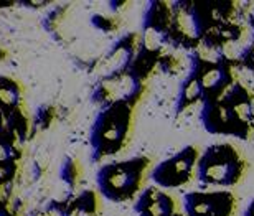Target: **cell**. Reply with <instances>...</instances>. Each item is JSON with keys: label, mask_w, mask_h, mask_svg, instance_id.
Masks as SVG:
<instances>
[{"label": "cell", "mask_w": 254, "mask_h": 216, "mask_svg": "<svg viewBox=\"0 0 254 216\" xmlns=\"http://www.w3.org/2000/svg\"><path fill=\"white\" fill-rule=\"evenodd\" d=\"M172 22L169 30V47L193 53L201 48L203 40L213 28L223 23L238 22L240 3L236 2H172Z\"/></svg>", "instance_id": "1"}, {"label": "cell", "mask_w": 254, "mask_h": 216, "mask_svg": "<svg viewBox=\"0 0 254 216\" xmlns=\"http://www.w3.org/2000/svg\"><path fill=\"white\" fill-rule=\"evenodd\" d=\"M134 124V106L126 103L101 108L89 130L91 162L113 157L126 147Z\"/></svg>", "instance_id": "2"}, {"label": "cell", "mask_w": 254, "mask_h": 216, "mask_svg": "<svg viewBox=\"0 0 254 216\" xmlns=\"http://www.w3.org/2000/svg\"><path fill=\"white\" fill-rule=\"evenodd\" d=\"M150 159L145 155L104 163L96 173V185L103 198L113 203H126L137 198L144 187L150 168Z\"/></svg>", "instance_id": "3"}, {"label": "cell", "mask_w": 254, "mask_h": 216, "mask_svg": "<svg viewBox=\"0 0 254 216\" xmlns=\"http://www.w3.org/2000/svg\"><path fill=\"white\" fill-rule=\"evenodd\" d=\"M248 162L233 144H211L200 154L195 178L203 187L230 190L243 182Z\"/></svg>", "instance_id": "4"}, {"label": "cell", "mask_w": 254, "mask_h": 216, "mask_svg": "<svg viewBox=\"0 0 254 216\" xmlns=\"http://www.w3.org/2000/svg\"><path fill=\"white\" fill-rule=\"evenodd\" d=\"M211 54L213 56H210L206 50L203 48L189 53L190 71L195 73L203 89V103L220 101L236 83V78L233 74L235 68L230 63H226L221 56L215 53Z\"/></svg>", "instance_id": "5"}, {"label": "cell", "mask_w": 254, "mask_h": 216, "mask_svg": "<svg viewBox=\"0 0 254 216\" xmlns=\"http://www.w3.org/2000/svg\"><path fill=\"white\" fill-rule=\"evenodd\" d=\"M200 150L195 145H185L170 157L154 165L150 170V180L162 190H175L189 185L195 178Z\"/></svg>", "instance_id": "6"}, {"label": "cell", "mask_w": 254, "mask_h": 216, "mask_svg": "<svg viewBox=\"0 0 254 216\" xmlns=\"http://www.w3.org/2000/svg\"><path fill=\"white\" fill-rule=\"evenodd\" d=\"M145 93V83L135 78L130 71L114 74V76L99 78L96 81L91 99L101 108L113 106V104H135L140 101Z\"/></svg>", "instance_id": "7"}, {"label": "cell", "mask_w": 254, "mask_h": 216, "mask_svg": "<svg viewBox=\"0 0 254 216\" xmlns=\"http://www.w3.org/2000/svg\"><path fill=\"white\" fill-rule=\"evenodd\" d=\"M198 117L201 127L211 135H223L240 140H250L253 135V130L236 117L225 98L220 101L203 103Z\"/></svg>", "instance_id": "8"}, {"label": "cell", "mask_w": 254, "mask_h": 216, "mask_svg": "<svg viewBox=\"0 0 254 216\" xmlns=\"http://www.w3.org/2000/svg\"><path fill=\"white\" fill-rule=\"evenodd\" d=\"M185 216H235L238 200L231 190H193L184 195Z\"/></svg>", "instance_id": "9"}, {"label": "cell", "mask_w": 254, "mask_h": 216, "mask_svg": "<svg viewBox=\"0 0 254 216\" xmlns=\"http://www.w3.org/2000/svg\"><path fill=\"white\" fill-rule=\"evenodd\" d=\"M137 45H139V33H126L124 37H121L101 59L98 79L129 71L137 53Z\"/></svg>", "instance_id": "10"}, {"label": "cell", "mask_w": 254, "mask_h": 216, "mask_svg": "<svg viewBox=\"0 0 254 216\" xmlns=\"http://www.w3.org/2000/svg\"><path fill=\"white\" fill-rule=\"evenodd\" d=\"M135 216H175L177 202L159 187H147L140 192L134 202Z\"/></svg>", "instance_id": "11"}, {"label": "cell", "mask_w": 254, "mask_h": 216, "mask_svg": "<svg viewBox=\"0 0 254 216\" xmlns=\"http://www.w3.org/2000/svg\"><path fill=\"white\" fill-rule=\"evenodd\" d=\"M225 99L231 106L233 112L236 114V117L254 132V96L250 88H246L236 79L230 91L225 94Z\"/></svg>", "instance_id": "12"}, {"label": "cell", "mask_w": 254, "mask_h": 216, "mask_svg": "<svg viewBox=\"0 0 254 216\" xmlns=\"http://www.w3.org/2000/svg\"><path fill=\"white\" fill-rule=\"evenodd\" d=\"M53 207L60 216H96L98 195L93 190H83L63 203H53Z\"/></svg>", "instance_id": "13"}, {"label": "cell", "mask_w": 254, "mask_h": 216, "mask_svg": "<svg viewBox=\"0 0 254 216\" xmlns=\"http://www.w3.org/2000/svg\"><path fill=\"white\" fill-rule=\"evenodd\" d=\"M196 104H203V89L201 84L198 81V78L195 76V73H191L189 69L187 76L182 79L179 93H177L175 103H174V110L175 115L179 117L180 114L187 112L189 109H191Z\"/></svg>", "instance_id": "14"}, {"label": "cell", "mask_w": 254, "mask_h": 216, "mask_svg": "<svg viewBox=\"0 0 254 216\" xmlns=\"http://www.w3.org/2000/svg\"><path fill=\"white\" fill-rule=\"evenodd\" d=\"M20 104V89L12 79L0 76V110L7 115H12L18 110Z\"/></svg>", "instance_id": "15"}, {"label": "cell", "mask_w": 254, "mask_h": 216, "mask_svg": "<svg viewBox=\"0 0 254 216\" xmlns=\"http://www.w3.org/2000/svg\"><path fill=\"white\" fill-rule=\"evenodd\" d=\"M159 69L169 76H177L184 71V59L177 53H164V56L160 58Z\"/></svg>", "instance_id": "16"}, {"label": "cell", "mask_w": 254, "mask_h": 216, "mask_svg": "<svg viewBox=\"0 0 254 216\" xmlns=\"http://www.w3.org/2000/svg\"><path fill=\"white\" fill-rule=\"evenodd\" d=\"M60 177H62L63 182L68 185V187H74L76 180H78V165L73 159H64L62 170H60Z\"/></svg>", "instance_id": "17"}, {"label": "cell", "mask_w": 254, "mask_h": 216, "mask_svg": "<svg viewBox=\"0 0 254 216\" xmlns=\"http://www.w3.org/2000/svg\"><path fill=\"white\" fill-rule=\"evenodd\" d=\"M17 173V162L0 163V182H12Z\"/></svg>", "instance_id": "18"}, {"label": "cell", "mask_w": 254, "mask_h": 216, "mask_svg": "<svg viewBox=\"0 0 254 216\" xmlns=\"http://www.w3.org/2000/svg\"><path fill=\"white\" fill-rule=\"evenodd\" d=\"M93 23H94V27H98L99 30H103V32H113V30H116V27H118V25H114L113 20L106 18L103 15H94Z\"/></svg>", "instance_id": "19"}, {"label": "cell", "mask_w": 254, "mask_h": 216, "mask_svg": "<svg viewBox=\"0 0 254 216\" xmlns=\"http://www.w3.org/2000/svg\"><path fill=\"white\" fill-rule=\"evenodd\" d=\"M8 134V117L0 110V139H3Z\"/></svg>", "instance_id": "20"}, {"label": "cell", "mask_w": 254, "mask_h": 216, "mask_svg": "<svg viewBox=\"0 0 254 216\" xmlns=\"http://www.w3.org/2000/svg\"><path fill=\"white\" fill-rule=\"evenodd\" d=\"M241 216H254V198L250 200V203L246 205V208H245V212H243Z\"/></svg>", "instance_id": "21"}, {"label": "cell", "mask_w": 254, "mask_h": 216, "mask_svg": "<svg viewBox=\"0 0 254 216\" xmlns=\"http://www.w3.org/2000/svg\"><path fill=\"white\" fill-rule=\"evenodd\" d=\"M248 27H250L251 35H253V38H254V10L250 15H248Z\"/></svg>", "instance_id": "22"}, {"label": "cell", "mask_w": 254, "mask_h": 216, "mask_svg": "<svg viewBox=\"0 0 254 216\" xmlns=\"http://www.w3.org/2000/svg\"><path fill=\"white\" fill-rule=\"evenodd\" d=\"M0 216H12L8 213V210H7V207H5V205L0 202Z\"/></svg>", "instance_id": "23"}, {"label": "cell", "mask_w": 254, "mask_h": 216, "mask_svg": "<svg viewBox=\"0 0 254 216\" xmlns=\"http://www.w3.org/2000/svg\"><path fill=\"white\" fill-rule=\"evenodd\" d=\"M175 216H185V215H184V213H177Z\"/></svg>", "instance_id": "24"}, {"label": "cell", "mask_w": 254, "mask_h": 216, "mask_svg": "<svg viewBox=\"0 0 254 216\" xmlns=\"http://www.w3.org/2000/svg\"><path fill=\"white\" fill-rule=\"evenodd\" d=\"M38 216H42V215H38Z\"/></svg>", "instance_id": "25"}]
</instances>
